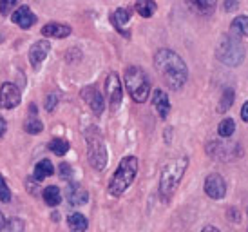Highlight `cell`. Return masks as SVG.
Returning <instances> with one entry per match:
<instances>
[{
    "label": "cell",
    "instance_id": "obj_1",
    "mask_svg": "<svg viewBox=\"0 0 248 232\" xmlns=\"http://www.w3.org/2000/svg\"><path fill=\"white\" fill-rule=\"evenodd\" d=\"M154 69L170 91H181L188 80V67L185 60L172 49H158L154 55Z\"/></svg>",
    "mask_w": 248,
    "mask_h": 232
},
{
    "label": "cell",
    "instance_id": "obj_2",
    "mask_svg": "<svg viewBox=\"0 0 248 232\" xmlns=\"http://www.w3.org/2000/svg\"><path fill=\"white\" fill-rule=\"evenodd\" d=\"M136 174H138V158L136 156L122 158L114 174L109 180V187L107 189H109L110 196H114V198L124 196L125 192H127V189L134 183Z\"/></svg>",
    "mask_w": 248,
    "mask_h": 232
},
{
    "label": "cell",
    "instance_id": "obj_3",
    "mask_svg": "<svg viewBox=\"0 0 248 232\" xmlns=\"http://www.w3.org/2000/svg\"><path fill=\"white\" fill-rule=\"evenodd\" d=\"M188 165H190L188 156H179L176 160H172L161 171V176H159V196H161L163 201H169L174 196V192H176V189L179 187L181 180L185 176Z\"/></svg>",
    "mask_w": 248,
    "mask_h": 232
},
{
    "label": "cell",
    "instance_id": "obj_4",
    "mask_svg": "<svg viewBox=\"0 0 248 232\" xmlns=\"http://www.w3.org/2000/svg\"><path fill=\"white\" fill-rule=\"evenodd\" d=\"M245 55L247 51L241 38L234 36L232 33L223 34L216 46V58L227 67H239L245 62Z\"/></svg>",
    "mask_w": 248,
    "mask_h": 232
},
{
    "label": "cell",
    "instance_id": "obj_5",
    "mask_svg": "<svg viewBox=\"0 0 248 232\" xmlns=\"http://www.w3.org/2000/svg\"><path fill=\"white\" fill-rule=\"evenodd\" d=\"M85 144H87V162L94 171L102 172L109 164L107 145L98 127H89L85 131Z\"/></svg>",
    "mask_w": 248,
    "mask_h": 232
},
{
    "label": "cell",
    "instance_id": "obj_6",
    "mask_svg": "<svg viewBox=\"0 0 248 232\" xmlns=\"http://www.w3.org/2000/svg\"><path fill=\"white\" fill-rule=\"evenodd\" d=\"M125 87L129 91L131 98L136 103H143L147 102V98L151 95V80L145 73L143 69L138 67V66H129L125 69Z\"/></svg>",
    "mask_w": 248,
    "mask_h": 232
},
{
    "label": "cell",
    "instance_id": "obj_7",
    "mask_svg": "<svg viewBox=\"0 0 248 232\" xmlns=\"http://www.w3.org/2000/svg\"><path fill=\"white\" fill-rule=\"evenodd\" d=\"M207 154L219 162H234L243 154L241 144H225V142H208Z\"/></svg>",
    "mask_w": 248,
    "mask_h": 232
},
{
    "label": "cell",
    "instance_id": "obj_8",
    "mask_svg": "<svg viewBox=\"0 0 248 232\" xmlns=\"http://www.w3.org/2000/svg\"><path fill=\"white\" fill-rule=\"evenodd\" d=\"M105 95H107V102L112 113H116L122 105L124 100V87H122V80L116 73H109L105 78Z\"/></svg>",
    "mask_w": 248,
    "mask_h": 232
},
{
    "label": "cell",
    "instance_id": "obj_9",
    "mask_svg": "<svg viewBox=\"0 0 248 232\" xmlns=\"http://www.w3.org/2000/svg\"><path fill=\"white\" fill-rule=\"evenodd\" d=\"M205 194H207L210 199H223L227 196V182L225 178L217 174V172H212L205 178Z\"/></svg>",
    "mask_w": 248,
    "mask_h": 232
},
{
    "label": "cell",
    "instance_id": "obj_10",
    "mask_svg": "<svg viewBox=\"0 0 248 232\" xmlns=\"http://www.w3.org/2000/svg\"><path fill=\"white\" fill-rule=\"evenodd\" d=\"M80 96H82V100L87 105L91 107V111L94 113L96 116H102L105 111V98L104 95L98 91L94 85H87V87H83L80 91Z\"/></svg>",
    "mask_w": 248,
    "mask_h": 232
},
{
    "label": "cell",
    "instance_id": "obj_11",
    "mask_svg": "<svg viewBox=\"0 0 248 232\" xmlns=\"http://www.w3.org/2000/svg\"><path fill=\"white\" fill-rule=\"evenodd\" d=\"M22 102V93L11 82H4L0 85V107L2 109H15Z\"/></svg>",
    "mask_w": 248,
    "mask_h": 232
},
{
    "label": "cell",
    "instance_id": "obj_12",
    "mask_svg": "<svg viewBox=\"0 0 248 232\" xmlns=\"http://www.w3.org/2000/svg\"><path fill=\"white\" fill-rule=\"evenodd\" d=\"M131 18H132V11L127 9V7H118V9H114L110 13V24L114 26V29L124 38H131V31L127 29V24L131 22Z\"/></svg>",
    "mask_w": 248,
    "mask_h": 232
},
{
    "label": "cell",
    "instance_id": "obj_13",
    "mask_svg": "<svg viewBox=\"0 0 248 232\" xmlns=\"http://www.w3.org/2000/svg\"><path fill=\"white\" fill-rule=\"evenodd\" d=\"M49 51H51V44L49 40H38L29 48V64L33 69H40L44 60L47 58Z\"/></svg>",
    "mask_w": 248,
    "mask_h": 232
},
{
    "label": "cell",
    "instance_id": "obj_14",
    "mask_svg": "<svg viewBox=\"0 0 248 232\" xmlns=\"http://www.w3.org/2000/svg\"><path fill=\"white\" fill-rule=\"evenodd\" d=\"M11 20H13V24H16L18 28L31 29L36 24V15L31 11V7L29 6H20L16 11H13Z\"/></svg>",
    "mask_w": 248,
    "mask_h": 232
},
{
    "label": "cell",
    "instance_id": "obj_15",
    "mask_svg": "<svg viewBox=\"0 0 248 232\" xmlns=\"http://www.w3.org/2000/svg\"><path fill=\"white\" fill-rule=\"evenodd\" d=\"M71 33H73V28L67 26V24H62V22H49V24H46L42 28V34L46 38H58V40H62V38H67Z\"/></svg>",
    "mask_w": 248,
    "mask_h": 232
},
{
    "label": "cell",
    "instance_id": "obj_16",
    "mask_svg": "<svg viewBox=\"0 0 248 232\" xmlns=\"http://www.w3.org/2000/svg\"><path fill=\"white\" fill-rule=\"evenodd\" d=\"M152 105L158 113V116L161 120H165L169 113H170V100H169V95H167L163 89H156L154 95H152Z\"/></svg>",
    "mask_w": 248,
    "mask_h": 232
},
{
    "label": "cell",
    "instance_id": "obj_17",
    "mask_svg": "<svg viewBox=\"0 0 248 232\" xmlns=\"http://www.w3.org/2000/svg\"><path fill=\"white\" fill-rule=\"evenodd\" d=\"M67 199L75 207L85 205L89 201V192H87V189H83L80 183H69V187H67Z\"/></svg>",
    "mask_w": 248,
    "mask_h": 232
},
{
    "label": "cell",
    "instance_id": "obj_18",
    "mask_svg": "<svg viewBox=\"0 0 248 232\" xmlns=\"http://www.w3.org/2000/svg\"><path fill=\"white\" fill-rule=\"evenodd\" d=\"M185 4L192 9L194 13L208 17V15H212L216 11L217 0H185Z\"/></svg>",
    "mask_w": 248,
    "mask_h": 232
},
{
    "label": "cell",
    "instance_id": "obj_19",
    "mask_svg": "<svg viewBox=\"0 0 248 232\" xmlns=\"http://www.w3.org/2000/svg\"><path fill=\"white\" fill-rule=\"evenodd\" d=\"M67 227L71 232H85L89 229V219L85 218L82 212H73L67 218Z\"/></svg>",
    "mask_w": 248,
    "mask_h": 232
},
{
    "label": "cell",
    "instance_id": "obj_20",
    "mask_svg": "<svg viewBox=\"0 0 248 232\" xmlns=\"http://www.w3.org/2000/svg\"><path fill=\"white\" fill-rule=\"evenodd\" d=\"M230 33L237 38L248 36V15H239L230 22Z\"/></svg>",
    "mask_w": 248,
    "mask_h": 232
},
{
    "label": "cell",
    "instance_id": "obj_21",
    "mask_svg": "<svg viewBox=\"0 0 248 232\" xmlns=\"http://www.w3.org/2000/svg\"><path fill=\"white\" fill-rule=\"evenodd\" d=\"M53 174H55V165L51 164V160H40V162L35 165L33 178H35L36 182H42V180L53 176Z\"/></svg>",
    "mask_w": 248,
    "mask_h": 232
},
{
    "label": "cell",
    "instance_id": "obj_22",
    "mask_svg": "<svg viewBox=\"0 0 248 232\" xmlns=\"http://www.w3.org/2000/svg\"><path fill=\"white\" fill-rule=\"evenodd\" d=\"M42 196H44V201L49 205V207H58L62 203V192L56 185H49L42 191Z\"/></svg>",
    "mask_w": 248,
    "mask_h": 232
},
{
    "label": "cell",
    "instance_id": "obj_23",
    "mask_svg": "<svg viewBox=\"0 0 248 232\" xmlns=\"http://www.w3.org/2000/svg\"><path fill=\"white\" fill-rule=\"evenodd\" d=\"M134 9H136V13H138L140 17H143V18H151V17H154V13H156L158 4H156L154 0H136Z\"/></svg>",
    "mask_w": 248,
    "mask_h": 232
},
{
    "label": "cell",
    "instance_id": "obj_24",
    "mask_svg": "<svg viewBox=\"0 0 248 232\" xmlns=\"http://www.w3.org/2000/svg\"><path fill=\"white\" fill-rule=\"evenodd\" d=\"M234 100H235V91L232 87H225L223 89V93H221V98H219V103H217V113L221 115H225L232 105H234Z\"/></svg>",
    "mask_w": 248,
    "mask_h": 232
},
{
    "label": "cell",
    "instance_id": "obj_25",
    "mask_svg": "<svg viewBox=\"0 0 248 232\" xmlns=\"http://www.w3.org/2000/svg\"><path fill=\"white\" fill-rule=\"evenodd\" d=\"M24 131H26L28 134H40L42 131H44V123H42L40 118L36 116V109L33 111V115L26 118V122H24Z\"/></svg>",
    "mask_w": 248,
    "mask_h": 232
},
{
    "label": "cell",
    "instance_id": "obj_26",
    "mask_svg": "<svg viewBox=\"0 0 248 232\" xmlns=\"http://www.w3.org/2000/svg\"><path fill=\"white\" fill-rule=\"evenodd\" d=\"M49 150L53 152V154H56V156H65L67 152H69L71 145L69 142L65 140V138H53L51 142H49Z\"/></svg>",
    "mask_w": 248,
    "mask_h": 232
},
{
    "label": "cell",
    "instance_id": "obj_27",
    "mask_svg": "<svg viewBox=\"0 0 248 232\" xmlns=\"http://www.w3.org/2000/svg\"><path fill=\"white\" fill-rule=\"evenodd\" d=\"M235 133V122L234 118H223L217 125V134L221 138H230Z\"/></svg>",
    "mask_w": 248,
    "mask_h": 232
},
{
    "label": "cell",
    "instance_id": "obj_28",
    "mask_svg": "<svg viewBox=\"0 0 248 232\" xmlns=\"http://www.w3.org/2000/svg\"><path fill=\"white\" fill-rule=\"evenodd\" d=\"M26 231V223H24V219L20 218H9L6 221V225L0 232H24Z\"/></svg>",
    "mask_w": 248,
    "mask_h": 232
},
{
    "label": "cell",
    "instance_id": "obj_29",
    "mask_svg": "<svg viewBox=\"0 0 248 232\" xmlns=\"http://www.w3.org/2000/svg\"><path fill=\"white\" fill-rule=\"evenodd\" d=\"M0 201L2 203H9L11 201V191H9V185L4 180V176L0 174Z\"/></svg>",
    "mask_w": 248,
    "mask_h": 232
},
{
    "label": "cell",
    "instance_id": "obj_30",
    "mask_svg": "<svg viewBox=\"0 0 248 232\" xmlns=\"http://www.w3.org/2000/svg\"><path fill=\"white\" fill-rule=\"evenodd\" d=\"M18 2H20V0H0V15H2V17L11 15V11L18 6Z\"/></svg>",
    "mask_w": 248,
    "mask_h": 232
},
{
    "label": "cell",
    "instance_id": "obj_31",
    "mask_svg": "<svg viewBox=\"0 0 248 232\" xmlns=\"http://www.w3.org/2000/svg\"><path fill=\"white\" fill-rule=\"evenodd\" d=\"M58 102H60V95H58V93H51V95L46 96V103H44V107H46L47 113H53V111L56 109Z\"/></svg>",
    "mask_w": 248,
    "mask_h": 232
},
{
    "label": "cell",
    "instance_id": "obj_32",
    "mask_svg": "<svg viewBox=\"0 0 248 232\" xmlns=\"http://www.w3.org/2000/svg\"><path fill=\"white\" fill-rule=\"evenodd\" d=\"M58 171H60V176H62L63 180H69V178L73 176V167H71L69 164H65V162H62V164H60Z\"/></svg>",
    "mask_w": 248,
    "mask_h": 232
},
{
    "label": "cell",
    "instance_id": "obj_33",
    "mask_svg": "<svg viewBox=\"0 0 248 232\" xmlns=\"http://www.w3.org/2000/svg\"><path fill=\"white\" fill-rule=\"evenodd\" d=\"M237 7H239L237 0H225V4H223V9L227 13H234V11H237Z\"/></svg>",
    "mask_w": 248,
    "mask_h": 232
},
{
    "label": "cell",
    "instance_id": "obj_34",
    "mask_svg": "<svg viewBox=\"0 0 248 232\" xmlns=\"http://www.w3.org/2000/svg\"><path fill=\"white\" fill-rule=\"evenodd\" d=\"M241 120L245 123H248V100L243 103V107H241Z\"/></svg>",
    "mask_w": 248,
    "mask_h": 232
},
{
    "label": "cell",
    "instance_id": "obj_35",
    "mask_svg": "<svg viewBox=\"0 0 248 232\" xmlns=\"http://www.w3.org/2000/svg\"><path fill=\"white\" fill-rule=\"evenodd\" d=\"M7 131V122L4 116H0V138H4V134H6Z\"/></svg>",
    "mask_w": 248,
    "mask_h": 232
},
{
    "label": "cell",
    "instance_id": "obj_36",
    "mask_svg": "<svg viewBox=\"0 0 248 232\" xmlns=\"http://www.w3.org/2000/svg\"><path fill=\"white\" fill-rule=\"evenodd\" d=\"M201 232H221L217 227H214V225H207V227H203L201 229Z\"/></svg>",
    "mask_w": 248,
    "mask_h": 232
},
{
    "label": "cell",
    "instance_id": "obj_37",
    "mask_svg": "<svg viewBox=\"0 0 248 232\" xmlns=\"http://www.w3.org/2000/svg\"><path fill=\"white\" fill-rule=\"evenodd\" d=\"M6 216H4V214H2V212H0V231H2V229H4V225H6Z\"/></svg>",
    "mask_w": 248,
    "mask_h": 232
},
{
    "label": "cell",
    "instance_id": "obj_38",
    "mask_svg": "<svg viewBox=\"0 0 248 232\" xmlns=\"http://www.w3.org/2000/svg\"><path fill=\"white\" fill-rule=\"evenodd\" d=\"M247 216H248V207H247ZM248 232V231H247Z\"/></svg>",
    "mask_w": 248,
    "mask_h": 232
}]
</instances>
